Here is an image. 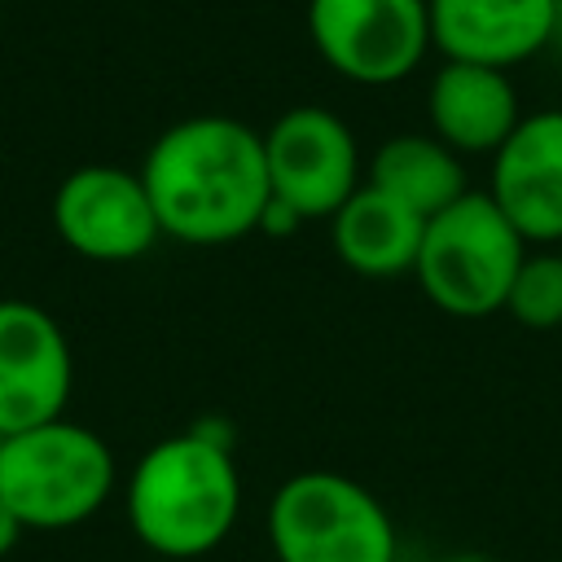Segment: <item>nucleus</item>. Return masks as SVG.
Instances as JSON below:
<instances>
[{"instance_id":"nucleus-1","label":"nucleus","mask_w":562,"mask_h":562,"mask_svg":"<svg viewBox=\"0 0 562 562\" xmlns=\"http://www.w3.org/2000/svg\"><path fill=\"white\" fill-rule=\"evenodd\" d=\"M162 237L184 246H228L259 233L272 198L263 132L228 114H193L171 123L140 162Z\"/></svg>"},{"instance_id":"nucleus-2","label":"nucleus","mask_w":562,"mask_h":562,"mask_svg":"<svg viewBox=\"0 0 562 562\" xmlns=\"http://www.w3.org/2000/svg\"><path fill=\"white\" fill-rule=\"evenodd\" d=\"M241 509L233 443L211 426L158 439L127 474V522L158 558H202L224 544Z\"/></svg>"},{"instance_id":"nucleus-3","label":"nucleus","mask_w":562,"mask_h":562,"mask_svg":"<svg viewBox=\"0 0 562 562\" xmlns=\"http://www.w3.org/2000/svg\"><path fill=\"white\" fill-rule=\"evenodd\" d=\"M114 492L110 443L79 422H44L0 439V501L26 531L88 522Z\"/></svg>"},{"instance_id":"nucleus-4","label":"nucleus","mask_w":562,"mask_h":562,"mask_svg":"<svg viewBox=\"0 0 562 562\" xmlns=\"http://www.w3.org/2000/svg\"><path fill=\"white\" fill-rule=\"evenodd\" d=\"M522 259L527 241L518 237V228L505 220L492 193L470 189L448 211L426 220L413 277L439 312L479 321L505 312V294Z\"/></svg>"},{"instance_id":"nucleus-5","label":"nucleus","mask_w":562,"mask_h":562,"mask_svg":"<svg viewBox=\"0 0 562 562\" xmlns=\"http://www.w3.org/2000/svg\"><path fill=\"white\" fill-rule=\"evenodd\" d=\"M277 562H395V527L382 501L338 470H299L268 501Z\"/></svg>"},{"instance_id":"nucleus-6","label":"nucleus","mask_w":562,"mask_h":562,"mask_svg":"<svg viewBox=\"0 0 562 562\" xmlns=\"http://www.w3.org/2000/svg\"><path fill=\"white\" fill-rule=\"evenodd\" d=\"M307 35L329 70L382 88L408 79L430 53L426 0H307Z\"/></svg>"},{"instance_id":"nucleus-7","label":"nucleus","mask_w":562,"mask_h":562,"mask_svg":"<svg viewBox=\"0 0 562 562\" xmlns=\"http://www.w3.org/2000/svg\"><path fill=\"white\" fill-rule=\"evenodd\" d=\"M263 162L272 198L303 220H329L360 184V145L351 127L325 105H294L263 132Z\"/></svg>"},{"instance_id":"nucleus-8","label":"nucleus","mask_w":562,"mask_h":562,"mask_svg":"<svg viewBox=\"0 0 562 562\" xmlns=\"http://www.w3.org/2000/svg\"><path fill=\"white\" fill-rule=\"evenodd\" d=\"M53 228L75 255L97 263L140 259L162 237L140 171H123L110 162H88L57 184Z\"/></svg>"},{"instance_id":"nucleus-9","label":"nucleus","mask_w":562,"mask_h":562,"mask_svg":"<svg viewBox=\"0 0 562 562\" xmlns=\"http://www.w3.org/2000/svg\"><path fill=\"white\" fill-rule=\"evenodd\" d=\"M75 386L61 325L26 299H0V439L57 422Z\"/></svg>"},{"instance_id":"nucleus-10","label":"nucleus","mask_w":562,"mask_h":562,"mask_svg":"<svg viewBox=\"0 0 562 562\" xmlns=\"http://www.w3.org/2000/svg\"><path fill=\"white\" fill-rule=\"evenodd\" d=\"M492 202L522 241L562 246V110L522 114L492 154Z\"/></svg>"},{"instance_id":"nucleus-11","label":"nucleus","mask_w":562,"mask_h":562,"mask_svg":"<svg viewBox=\"0 0 562 562\" xmlns=\"http://www.w3.org/2000/svg\"><path fill=\"white\" fill-rule=\"evenodd\" d=\"M430 48L443 61L509 70L553 44L558 0H426Z\"/></svg>"},{"instance_id":"nucleus-12","label":"nucleus","mask_w":562,"mask_h":562,"mask_svg":"<svg viewBox=\"0 0 562 562\" xmlns=\"http://www.w3.org/2000/svg\"><path fill=\"white\" fill-rule=\"evenodd\" d=\"M426 114L435 136L457 154H496L522 119L509 70L474 61H443L435 70Z\"/></svg>"},{"instance_id":"nucleus-13","label":"nucleus","mask_w":562,"mask_h":562,"mask_svg":"<svg viewBox=\"0 0 562 562\" xmlns=\"http://www.w3.org/2000/svg\"><path fill=\"white\" fill-rule=\"evenodd\" d=\"M422 233H426V220L373 184H360L329 215V241H334L338 263H347L360 277H378V281L413 272Z\"/></svg>"},{"instance_id":"nucleus-14","label":"nucleus","mask_w":562,"mask_h":562,"mask_svg":"<svg viewBox=\"0 0 562 562\" xmlns=\"http://www.w3.org/2000/svg\"><path fill=\"white\" fill-rule=\"evenodd\" d=\"M364 184L391 193L422 220H435L461 193H470L461 154L448 149L439 136H422V132H400L382 140L364 167Z\"/></svg>"},{"instance_id":"nucleus-15","label":"nucleus","mask_w":562,"mask_h":562,"mask_svg":"<svg viewBox=\"0 0 562 562\" xmlns=\"http://www.w3.org/2000/svg\"><path fill=\"white\" fill-rule=\"evenodd\" d=\"M505 312L527 329L562 325V250H536L518 263L505 294Z\"/></svg>"},{"instance_id":"nucleus-16","label":"nucleus","mask_w":562,"mask_h":562,"mask_svg":"<svg viewBox=\"0 0 562 562\" xmlns=\"http://www.w3.org/2000/svg\"><path fill=\"white\" fill-rule=\"evenodd\" d=\"M299 224H303V215H299L294 206H285V202L268 198V206H263V220H259V233H268V237H290Z\"/></svg>"},{"instance_id":"nucleus-17","label":"nucleus","mask_w":562,"mask_h":562,"mask_svg":"<svg viewBox=\"0 0 562 562\" xmlns=\"http://www.w3.org/2000/svg\"><path fill=\"white\" fill-rule=\"evenodd\" d=\"M22 531H26V527H22V522L13 518V509L0 501V558H4V553H13V544L22 540Z\"/></svg>"},{"instance_id":"nucleus-18","label":"nucleus","mask_w":562,"mask_h":562,"mask_svg":"<svg viewBox=\"0 0 562 562\" xmlns=\"http://www.w3.org/2000/svg\"><path fill=\"white\" fill-rule=\"evenodd\" d=\"M443 562H487V558H479V553H452V558H443Z\"/></svg>"},{"instance_id":"nucleus-19","label":"nucleus","mask_w":562,"mask_h":562,"mask_svg":"<svg viewBox=\"0 0 562 562\" xmlns=\"http://www.w3.org/2000/svg\"><path fill=\"white\" fill-rule=\"evenodd\" d=\"M558 250H562V246H558Z\"/></svg>"},{"instance_id":"nucleus-20","label":"nucleus","mask_w":562,"mask_h":562,"mask_svg":"<svg viewBox=\"0 0 562 562\" xmlns=\"http://www.w3.org/2000/svg\"><path fill=\"white\" fill-rule=\"evenodd\" d=\"M558 4H562V0H558Z\"/></svg>"}]
</instances>
